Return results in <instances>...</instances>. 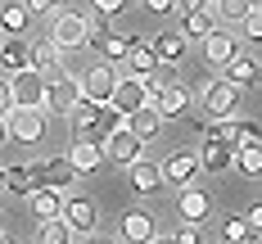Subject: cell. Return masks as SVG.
<instances>
[{
	"mask_svg": "<svg viewBox=\"0 0 262 244\" xmlns=\"http://www.w3.org/2000/svg\"><path fill=\"white\" fill-rule=\"evenodd\" d=\"M122 127V113H113L108 104H91V100H81L73 108V131L77 140H95V145H104V136H113Z\"/></svg>",
	"mask_w": 262,
	"mask_h": 244,
	"instance_id": "6da1fadb",
	"label": "cell"
},
{
	"mask_svg": "<svg viewBox=\"0 0 262 244\" xmlns=\"http://www.w3.org/2000/svg\"><path fill=\"white\" fill-rule=\"evenodd\" d=\"M81 104V77H73V73H50L46 77V113H54V118H73V108Z\"/></svg>",
	"mask_w": 262,
	"mask_h": 244,
	"instance_id": "7a4b0ae2",
	"label": "cell"
},
{
	"mask_svg": "<svg viewBox=\"0 0 262 244\" xmlns=\"http://www.w3.org/2000/svg\"><path fill=\"white\" fill-rule=\"evenodd\" d=\"M86 32H91V18H86V14L54 9V18H50V46H54L59 54L81 50V46H86Z\"/></svg>",
	"mask_w": 262,
	"mask_h": 244,
	"instance_id": "3957f363",
	"label": "cell"
},
{
	"mask_svg": "<svg viewBox=\"0 0 262 244\" xmlns=\"http://www.w3.org/2000/svg\"><path fill=\"white\" fill-rule=\"evenodd\" d=\"M145 81H149V104L158 108V118H181L185 108L194 104L190 86H185V81H177V77H163V81L145 77Z\"/></svg>",
	"mask_w": 262,
	"mask_h": 244,
	"instance_id": "277c9868",
	"label": "cell"
},
{
	"mask_svg": "<svg viewBox=\"0 0 262 244\" xmlns=\"http://www.w3.org/2000/svg\"><path fill=\"white\" fill-rule=\"evenodd\" d=\"M235 104H239V91L231 86V81L208 77L204 86H199V108H204V118H212V122L235 118Z\"/></svg>",
	"mask_w": 262,
	"mask_h": 244,
	"instance_id": "5b68a950",
	"label": "cell"
},
{
	"mask_svg": "<svg viewBox=\"0 0 262 244\" xmlns=\"http://www.w3.org/2000/svg\"><path fill=\"white\" fill-rule=\"evenodd\" d=\"M32 172H36V186H46V190H59V194H68V190L77 186V172H73L68 154H50V159L32 163Z\"/></svg>",
	"mask_w": 262,
	"mask_h": 244,
	"instance_id": "8992f818",
	"label": "cell"
},
{
	"mask_svg": "<svg viewBox=\"0 0 262 244\" xmlns=\"http://www.w3.org/2000/svg\"><path fill=\"white\" fill-rule=\"evenodd\" d=\"M5 127H9V140H23V145H36L46 136V108H9L5 113Z\"/></svg>",
	"mask_w": 262,
	"mask_h": 244,
	"instance_id": "52a82bcc",
	"label": "cell"
},
{
	"mask_svg": "<svg viewBox=\"0 0 262 244\" xmlns=\"http://www.w3.org/2000/svg\"><path fill=\"white\" fill-rule=\"evenodd\" d=\"M149 104V81L145 77H118V86H113V95H108V108L113 113H136V108Z\"/></svg>",
	"mask_w": 262,
	"mask_h": 244,
	"instance_id": "ba28073f",
	"label": "cell"
},
{
	"mask_svg": "<svg viewBox=\"0 0 262 244\" xmlns=\"http://www.w3.org/2000/svg\"><path fill=\"white\" fill-rule=\"evenodd\" d=\"M9 95H14L18 108H41L46 104V77H41L36 68H23V73L9 77Z\"/></svg>",
	"mask_w": 262,
	"mask_h": 244,
	"instance_id": "9c48e42d",
	"label": "cell"
},
{
	"mask_svg": "<svg viewBox=\"0 0 262 244\" xmlns=\"http://www.w3.org/2000/svg\"><path fill=\"white\" fill-rule=\"evenodd\" d=\"M113 86H118V68H113V63H91V73L81 77V100H91V104H108Z\"/></svg>",
	"mask_w": 262,
	"mask_h": 244,
	"instance_id": "30bf717a",
	"label": "cell"
},
{
	"mask_svg": "<svg viewBox=\"0 0 262 244\" xmlns=\"http://www.w3.org/2000/svg\"><path fill=\"white\" fill-rule=\"evenodd\" d=\"M177 213H181V221H190V226H204L212 217V194L199 186H185L181 194H177Z\"/></svg>",
	"mask_w": 262,
	"mask_h": 244,
	"instance_id": "8fae6325",
	"label": "cell"
},
{
	"mask_svg": "<svg viewBox=\"0 0 262 244\" xmlns=\"http://www.w3.org/2000/svg\"><path fill=\"white\" fill-rule=\"evenodd\" d=\"M158 172H163V186H194V176H199V159L194 154H167V159L158 163Z\"/></svg>",
	"mask_w": 262,
	"mask_h": 244,
	"instance_id": "7c38bea8",
	"label": "cell"
},
{
	"mask_svg": "<svg viewBox=\"0 0 262 244\" xmlns=\"http://www.w3.org/2000/svg\"><path fill=\"white\" fill-rule=\"evenodd\" d=\"M86 46L100 50L104 63H122V54H127V36L113 32V27H91V32H86Z\"/></svg>",
	"mask_w": 262,
	"mask_h": 244,
	"instance_id": "4fadbf2b",
	"label": "cell"
},
{
	"mask_svg": "<svg viewBox=\"0 0 262 244\" xmlns=\"http://www.w3.org/2000/svg\"><path fill=\"white\" fill-rule=\"evenodd\" d=\"M63 221H68L73 235H91L95 231V204L86 194H68L63 199Z\"/></svg>",
	"mask_w": 262,
	"mask_h": 244,
	"instance_id": "5bb4252c",
	"label": "cell"
},
{
	"mask_svg": "<svg viewBox=\"0 0 262 244\" xmlns=\"http://www.w3.org/2000/svg\"><path fill=\"white\" fill-rule=\"evenodd\" d=\"M258 77H262V63H258L249 50H239L235 59L222 68V81H231L235 91H244V86H258Z\"/></svg>",
	"mask_w": 262,
	"mask_h": 244,
	"instance_id": "9a60e30c",
	"label": "cell"
},
{
	"mask_svg": "<svg viewBox=\"0 0 262 244\" xmlns=\"http://www.w3.org/2000/svg\"><path fill=\"white\" fill-rule=\"evenodd\" d=\"M194 159H199V167H208V172H231L235 167V145H226L217 136H204V149Z\"/></svg>",
	"mask_w": 262,
	"mask_h": 244,
	"instance_id": "2e32d148",
	"label": "cell"
},
{
	"mask_svg": "<svg viewBox=\"0 0 262 244\" xmlns=\"http://www.w3.org/2000/svg\"><path fill=\"white\" fill-rule=\"evenodd\" d=\"M235 54H239V41H235V32H222V27H212L208 36H204V59H208V63L226 68V63H231Z\"/></svg>",
	"mask_w": 262,
	"mask_h": 244,
	"instance_id": "e0dca14e",
	"label": "cell"
},
{
	"mask_svg": "<svg viewBox=\"0 0 262 244\" xmlns=\"http://www.w3.org/2000/svg\"><path fill=\"white\" fill-rule=\"evenodd\" d=\"M140 149H145V145H140V140H136L127 127H118L113 136H104V159L122 163V167H131V163L140 159Z\"/></svg>",
	"mask_w": 262,
	"mask_h": 244,
	"instance_id": "ac0fdd59",
	"label": "cell"
},
{
	"mask_svg": "<svg viewBox=\"0 0 262 244\" xmlns=\"http://www.w3.org/2000/svg\"><path fill=\"white\" fill-rule=\"evenodd\" d=\"M122 63H127V73L131 77H149L158 68V54L149 41H136V36H127V54H122Z\"/></svg>",
	"mask_w": 262,
	"mask_h": 244,
	"instance_id": "d6986e66",
	"label": "cell"
},
{
	"mask_svg": "<svg viewBox=\"0 0 262 244\" xmlns=\"http://www.w3.org/2000/svg\"><path fill=\"white\" fill-rule=\"evenodd\" d=\"M0 68L14 77V73H23V68H32V41H23V36H5L0 41Z\"/></svg>",
	"mask_w": 262,
	"mask_h": 244,
	"instance_id": "ffe728a7",
	"label": "cell"
},
{
	"mask_svg": "<svg viewBox=\"0 0 262 244\" xmlns=\"http://www.w3.org/2000/svg\"><path fill=\"white\" fill-rule=\"evenodd\" d=\"M122 127H127L140 145H149V140L158 136V127H163V118H158L154 104H145V108H136V113H127V118H122Z\"/></svg>",
	"mask_w": 262,
	"mask_h": 244,
	"instance_id": "44dd1931",
	"label": "cell"
},
{
	"mask_svg": "<svg viewBox=\"0 0 262 244\" xmlns=\"http://www.w3.org/2000/svg\"><path fill=\"white\" fill-rule=\"evenodd\" d=\"M154 235H158V226H154V217H149V213L131 208V213L122 217V235H118L122 244H149Z\"/></svg>",
	"mask_w": 262,
	"mask_h": 244,
	"instance_id": "7402d4cb",
	"label": "cell"
},
{
	"mask_svg": "<svg viewBox=\"0 0 262 244\" xmlns=\"http://www.w3.org/2000/svg\"><path fill=\"white\" fill-rule=\"evenodd\" d=\"M127 176H131V190H136V194H158V190H163V172H158V163H149V159H136L127 167Z\"/></svg>",
	"mask_w": 262,
	"mask_h": 244,
	"instance_id": "603a6c76",
	"label": "cell"
},
{
	"mask_svg": "<svg viewBox=\"0 0 262 244\" xmlns=\"http://www.w3.org/2000/svg\"><path fill=\"white\" fill-rule=\"evenodd\" d=\"M68 163H73V172H77V176H86V172H95V167L104 163V145H95V140H73Z\"/></svg>",
	"mask_w": 262,
	"mask_h": 244,
	"instance_id": "cb8c5ba5",
	"label": "cell"
},
{
	"mask_svg": "<svg viewBox=\"0 0 262 244\" xmlns=\"http://www.w3.org/2000/svg\"><path fill=\"white\" fill-rule=\"evenodd\" d=\"M27 204H32V213L41 217V221H54V217H63V194H59V190L36 186L32 194H27Z\"/></svg>",
	"mask_w": 262,
	"mask_h": 244,
	"instance_id": "d4e9b609",
	"label": "cell"
},
{
	"mask_svg": "<svg viewBox=\"0 0 262 244\" xmlns=\"http://www.w3.org/2000/svg\"><path fill=\"white\" fill-rule=\"evenodd\" d=\"M149 46H154L158 63H181V59H185V46H190V41H185L181 32H172V27H167V32H158Z\"/></svg>",
	"mask_w": 262,
	"mask_h": 244,
	"instance_id": "484cf974",
	"label": "cell"
},
{
	"mask_svg": "<svg viewBox=\"0 0 262 244\" xmlns=\"http://www.w3.org/2000/svg\"><path fill=\"white\" fill-rule=\"evenodd\" d=\"M231 172H239V176H262V140H239Z\"/></svg>",
	"mask_w": 262,
	"mask_h": 244,
	"instance_id": "4316f807",
	"label": "cell"
},
{
	"mask_svg": "<svg viewBox=\"0 0 262 244\" xmlns=\"http://www.w3.org/2000/svg\"><path fill=\"white\" fill-rule=\"evenodd\" d=\"M5 190L18 194V199H27V194L36 190V172H32L27 163H9V167H5Z\"/></svg>",
	"mask_w": 262,
	"mask_h": 244,
	"instance_id": "83f0119b",
	"label": "cell"
},
{
	"mask_svg": "<svg viewBox=\"0 0 262 244\" xmlns=\"http://www.w3.org/2000/svg\"><path fill=\"white\" fill-rule=\"evenodd\" d=\"M32 68H36L41 77H50V73H59V68H63V54L54 50L50 41H32Z\"/></svg>",
	"mask_w": 262,
	"mask_h": 244,
	"instance_id": "f1b7e54d",
	"label": "cell"
},
{
	"mask_svg": "<svg viewBox=\"0 0 262 244\" xmlns=\"http://www.w3.org/2000/svg\"><path fill=\"white\" fill-rule=\"evenodd\" d=\"M27 18V5H0V36H23Z\"/></svg>",
	"mask_w": 262,
	"mask_h": 244,
	"instance_id": "f546056e",
	"label": "cell"
},
{
	"mask_svg": "<svg viewBox=\"0 0 262 244\" xmlns=\"http://www.w3.org/2000/svg\"><path fill=\"white\" fill-rule=\"evenodd\" d=\"M208 32H212V14L208 9H190V14H185V27H181L185 41H204Z\"/></svg>",
	"mask_w": 262,
	"mask_h": 244,
	"instance_id": "4dcf8cb0",
	"label": "cell"
},
{
	"mask_svg": "<svg viewBox=\"0 0 262 244\" xmlns=\"http://www.w3.org/2000/svg\"><path fill=\"white\" fill-rule=\"evenodd\" d=\"M36 244H73V231H68V221L63 217H54V221H41V235Z\"/></svg>",
	"mask_w": 262,
	"mask_h": 244,
	"instance_id": "1f68e13d",
	"label": "cell"
},
{
	"mask_svg": "<svg viewBox=\"0 0 262 244\" xmlns=\"http://www.w3.org/2000/svg\"><path fill=\"white\" fill-rule=\"evenodd\" d=\"M212 14H217L222 23H244V18H249V0H217Z\"/></svg>",
	"mask_w": 262,
	"mask_h": 244,
	"instance_id": "d6a6232c",
	"label": "cell"
},
{
	"mask_svg": "<svg viewBox=\"0 0 262 244\" xmlns=\"http://www.w3.org/2000/svg\"><path fill=\"white\" fill-rule=\"evenodd\" d=\"M222 240H226V244H249V240H253L249 226H244V217H226V221H222Z\"/></svg>",
	"mask_w": 262,
	"mask_h": 244,
	"instance_id": "836d02e7",
	"label": "cell"
},
{
	"mask_svg": "<svg viewBox=\"0 0 262 244\" xmlns=\"http://www.w3.org/2000/svg\"><path fill=\"white\" fill-rule=\"evenodd\" d=\"M127 5H131V0H91V9H95L100 18H118Z\"/></svg>",
	"mask_w": 262,
	"mask_h": 244,
	"instance_id": "e575fe53",
	"label": "cell"
},
{
	"mask_svg": "<svg viewBox=\"0 0 262 244\" xmlns=\"http://www.w3.org/2000/svg\"><path fill=\"white\" fill-rule=\"evenodd\" d=\"M212 136H217V140H226V145H239V122H235V118H222Z\"/></svg>",
	"mask_w": 262,
	"mask_h": 244,
	"instance_id": "d590c367",
	"label": "cell"
},
{
	"mask_svg": "<svg viewBox=\"0 0 262 244\" xmlns=\"http://www.w3.org/2000/svg\"><path fill=\"white\" fill-rule=\"evenodd\" d=\"M239 27H244L249 41H258V46H262V9H249V18H244Z\"/></svg>",
	"mask_w": 262,
	"mask_h": 244,
	"instance_id": "8d00e7d4",
	"label": "cell"
},
{
	"mask_svg": "<svg viewBox=\"0 0 262 244\" xmlns=\"http://www.w3.org/2000/svg\"><path fill=\"white\" fill-rule=\"evenodd\" d=\"M244 226H249V235H258V240H262V199H258V204H249V213H244Z\"/></svg>",
	"mask_w": 262,
	"mask_h": 244,
	"instance_id": "74e56055",
	"label": "cell"
},
{
	"mask_svg": "<svg viewBox=\"0 0 262 244\" xmlns=\"http://www.w3.org/2000/svg\"><path fill=\"white\" fill-rule=\"evenodd\" d=\"M177 244H204V226H190V221H185L181 235H177Z\"/></svg>",
	"mask_w": 262,
	"mask_h": 244,
	"instance_id": "f35d334b",
	"label": "cell"
},
{
	"mask_svg": "<svg viewBox=\"0 0 262 244\" xmlns=\"http://www.w3.org/2000/svg\"><path fill=\"white\" fill-rule=\"evenodd\" d=\"M140 5H145L149 14H158V18H167V14L177 9V0H140Z\"/></svg>",
	"mask_w": 262,
	"mask_h": 244,
	"instance_id": "ab89813d",
	"label": "cell"
},
{
	"mask_svg": "<svg viewBox=\"0 0 262 244\" xmlns=\"http://www.w3.org/2000/svg\"><path fill=\"white\" fill-rule=\"evenodd\" d=\"M27 5V14H54L59 9V0H23Z\"/></svg>",
	"mask_w": 262,
	"mask_h": 244,
	"instance_id": "60d3db41",
	"label": "cell"
},
{
	"mask_svg": "<svg viewBox=\"0 0 262 244\" xmlns=\"http://www.w3.org/2000/svg\"><path fill=\"white\" fill-rule=\"evenodd\" d=\"M239 140H262V122H239Z\"/></svg>",
	"mask_w": 262,
	"mask_h": 244,
	"instance_id": "b9f144b4",
	"label": "cell"
},
{
	"mask_svg": "<svg viewBox=\"0 0 262 244\" xmlns=\"http://www.w3.org/2000/svg\"><path fill=\"white\" fill-rule=\"evenodd\" d=\"M177 5H181V14H190V9H208V14H212L217 0H177Z\"/></svg>",
	"mask_w": 262,
	"mask_h": 244,
	"instance_id": "7bdbcfd3",
	"label": "cell"
},
{
	"mask_svg": "<svg viewBox=\"0 0 262 244\" xmlns=\"http://www.w3.org/2000/svg\"><path fill=\"white\" fill-rule=\"evenodd\" d=\"M14 108V95H9V81H0V118Z\"/></svg>",
	"mask_w": 262,
	"mask_h": 244,
	"instance_id": "ee69618b",
	"label": "cell"
},
{
	"mask_svg": "<svg viewBox=\"0 0 262 244\" xmlns=\"http://www.w3.org/2000/svg\"><path fill=\"white\" fill-rule=\"evenodd\" d=\"M149 244H177V235H154Z\"/></svg>",
	"mask_w": 262,
	"mask_h": 244,
	"instance_id": "f6af8a7d",
	"label": "cell"
},
{
	"mask_svg": "<svg viewBox=\"0 0 262 244\" xmlns=\"http://www.w3.org/2000/svg\"><path fill=\"white\" fill-rule=\"evenodd\" d=\"M91 244H122V240H113V235H95Z\"/></svg>",
	"mask_w": 262,
	"mask_h": 244,
	"instance_id": "bcb514c9",
	"label": "cell"
},
{
	"mask_svg": "<svg viewBox=\"0 0 262 244\" xmlns=\"http://www.w3.org/2000/svg\"><path fill=\"white\" fill-rule=\"evenodd\" d=\"M5 140H9V127H5V118H0V145H5Z\"/></svg>",
	"mask_w": 262,
	"mask_h": 244,
	"instance_id": "7dc6e473",
	"label": "cell"
},
{
	"mask_svg": "<svg viewBox=\"0 0 262 244\" xmlns=\"http://www.w3.org/2000/svg\"><path fill=\"white\" fill-rule=\"evenodd\" d=\"M0 244H18V240H14V235H5V231H0Z\"/></svg>",
	"mask_w": 262,
	"mask_h": 244,
	"instance_id": "c3c4849f",
	"label": "cell"
},
{
	"mask_svg": "<svg viewBox=\"0 0 262 244\" xmlns=\"http://www.w3.org/2000/svg\"><path fill=\"white\" fill-rule=\"evenodd\" d=\"M0 194H5V167H0Z\"/></svg>",
	"mask_w": 262,
	"mask_h": 244,
	"instance_id": "681fc988",
	"label": "cell"
},
{
	"mask_svg": "<svg viewBox=\"0 0 262 244\" xmlns=\"http://www.w3.org/2000/svg\"><path fill=\"white\" fill-rule=\"evenodd\" d=\"M249 9H262V0H249Z\"/></svg>",
	"mask_w": 262,
	"mask_h": 244,
	"instance_id": "f907efd6",
	"label": "cell"
},
{
	"mask_svg": "<svg viewBox=\"0 0 262 244\" xmlns=\"http://www.w3.org/2000/svg\"><path fill=\"white\" fill-rule=\"evenodd\" d=\"M222 244H226V240H222Z\"/></svg>",
	"mask_w": 262,
	"mask_h": 244,
	"instance_id": "816d5d0a",
	"label": "cell"
}]
</instances>
